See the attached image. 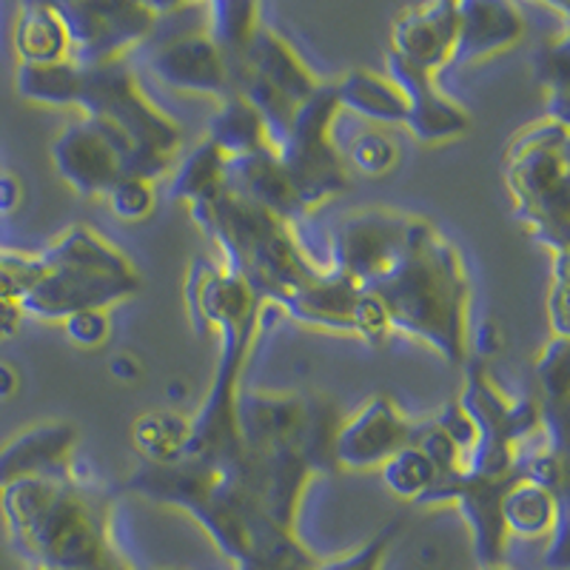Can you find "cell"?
Wrapping results in <instances>:
<instances>
[{
	"mask_svg": "<svg viewBox=\"0 0 570 570\" xmlns=\"http://www.w3.org/2000/svg\"><path fill=\"white\" fill-rule=\"evenodd\" d=\"M356 297H360V285L354 279L334 272V268H325L317 279L299 288L279 308V314L303 325H312V328L351 334V312H354Z\"/></svg>",
	"mask_w": 570,
	"mask_h": 570,
	"instance_id": "cell-25",
	"label": "cell"
},
{
	"mask_svg": "<svg viewBox=\"0 0 570 570\" xmlns=\"http://www.w3.org/2000/svg\"><path fill=\"white\" fill-rule=\"evenodd\" d=\"M151 71L157 80L177 91H191V95H208L223 98L234 95L232 80H228V66L223 60L220 49L214 46L206 29L183 32L151 55Z\"/></svg>",
	"mask_w": 570,
	"mask_h": 570,
	"instance_id": "cell-18",
	"label": "cell"
},
{
	"mask_svg": "<svg viewBox=\"0 0 570 570\" xmlns=\"http://www.w3.org/2000/svg\"><path fill=\"white\" fill-rule=\"evenodd\" d=\"M266 312L268 305H263L257 317L234 325V328H223L217 334L220 337V354H217V365H214L212 389H208L206 402L200 405L195 420H188V440L183 460L203 462V465H212L217 471L234 468L243 460V440L240 428H237L240 376L254 348V340L263 331Z\"/></svg>",
	"mask_w": 570,
	"mask_h": 570,
	"instance_id": "cell-8",
	"label": "cell"
},
{
	"mask_svg": "<svg viewBox=\"0 0 570 570\" xmlns=\"http://www.w3.org/2000/svg\"><path fill=\"white\" fill-rule=\"evenodd\" d=\"M434 465H431L414 445H405L402 451H396V454L383 465L385 488H389L396 499H405V502H414V505L420 502L422 493L434 485Z\"/></svg>",
	"mask_w": 570,
	"mask_h": 570,
	"instance_id": "cell-36",
	"label": "cell"
},
{
	"mask_svg": "<svg viewBox=\"0 0 570 570\" xmlns=\"http://www.w3.org/2000/svg\"><path fill=\"white\" fill-rule=\"evenodd\" d=\"M389 80L405 98V129L425 146L454 140L471 129V117L456 100L442 95L436 86V75L400 60L396 55H385Z\"/></svg>",
	"mask_w": 570,
	"mask_h": 570,
	"instance_id": "cell-15",
	"label": "cell"
},
{
	"mask_svg": "<svg viewBox=\"0 0 570 570\" xmlns=\"http://www.w3.org/2000/svg\"><path fill=\"white\" fill-rule=\"evenodd\" d=\"M351 334H356L360 340L374 345V348L389 343V334H391L389 314H385L383 303H380L374 294L363 292V288H360V297H356L354 312H351Z\"/></svg>",
	"mask_w": 570,
	"mask_h": 570,
	"instance_id": "cell-43",
	"label": "cell"
},
{
	"mask_svg": "<svg viewBox=\"0 0 570 570\" xmlns=\"http://www.w3.org/2000/svg\"><path fill=\"white\" fill-rule=\"evenodd\" d=\"M38 254L12 252L0 248V299H20L29 292V285L40 277Z\"/></svg>",
	"mask_w": 570,
	"mask_h": 570,
	"instance_id": "cell-42",
	"label": "cell"
},
{
	"mask_svg": "<svg viewBox=\"0 0 570 570\" xmlns=\"http://www.w3.org/2000/svg\"><path fill=\"white\" fill-rule=\"evenodd\" d=\"M396 160H400V149H396V142L389 135H383V131H363L351 142L345 166H351V169H356L365 177H383L394 169Z\"/></svg>",
	"mask_w": 570,
	"mask_h": 570,
	"instance_id": "cell-37",
	"label": "cell"
},
{
	"mask_svg": "<svg viewBox=\"0 0 570 570\" xmlns=\"http://www.w3.org/2000/svg\"><path fill=\"white\" fill-rule=\"evenodd\" d=\"M303 422L305 396L240 391L237 428H240V440L246 451L259 454V451H274V448H299Z\"/></svg>",
	"mask_w": 570,
	"mask_h": 570,
	"instance_id": "cell-22",
	"label": "cell"
},
{
	"mask_svg": "<svg viewBox=\"0 0 570 570\" xmlns=\"http://www.w3.org/2000/svg\"><path fill=\"white\" fill-rule=\"evenodd\" d=\"M69 38V60L80 69L124 60L157 27L155 3L137 0H69L52 3Z\"/></svg>",
	"mask_w": 570,
	"mask_h": 570,
	"instance_id": "cell-10",
	"label": "cell"
},
{
	"mask_svg": "<svg viewBox=\"0 0 570 570\" xmlns=\"http://www.w3.org/2000/svg\"><path fill=\"white\" fill-rule=\"evenodd\" d=\"M402 522L391 519L389 525H383L365 544H360L356 551L345 553L337 559H325V562L314 564V570H380L385 557H389L391 544H394L396 533H400Z\"/></svg>",
	"mask_w": 570,
	"mask_h": 570,
	"instance_id": "cell-40",
	"label": "cell"
},
{
	"mask_svg": "<svg viewBox=\"0 0 570 570\" xmlns=\"http://www.w3.org/2000/svg\"><path fill=\"white\" fill-rule=\"evenodd\" d=\"M340 111H354V115L374 120L383 126L405 124V98L402 91L383 75L354 69L343 80L334 83Z\"/></svg>",
	"mask_w": 570,
	"mask_h": 570,
	"instance_id": "cell-28",
	"label": "cell"
},
{
	"mask_svg": "<svg viewBox=\"0 0 570 570\" xmlns=\"http://www.w3.org/2000/svg\"><path fill=\"white\" fill-rule=\"evenodd\" d=\"M203 140L212 142L214 149H220L226 160L257 151L259 146H268L263 120L240 95H228V98L220 100L214 117L208 120Z\"/></svg>",
	"mask_w": 570,
	"mask_h": 570,
	"instance_id": "cell-30",
	"label": "cell"
},
{
	"mask_svg": "<svg viewBox=\"0 0 570 570\" xmlns=\"http://www.w3.org/2000/svg\"><path fill=\"white\" fill-rule=\"evenodd\" d=\"M363 292L383 303L391 331H402L434 348L451 368L468 363L471 283L460 248L448 243L436 226L416 217L394 266L365 285Z\"/></svg>",
	"mask_w": 570,
	"mask_h": 570,
	"instance_id": "cell-3",
	"label": "cell"
},
{
	"mask_svg": "<svg viewBox=\"0 0 570 570\" xmlns=\"http://www.w3.org/2000/svg\"><path fill=\"white\" fill-rule=\"evenodd\" d=\"M78 111L126 142L135 157V177L155 183L175 166L183 146L180 126L163 115L137 86L124 60L83 69Z\"/></svg>",
	"mask_w": 570,
	"mask_h": 570,
	"instance_id": "cell-6",
	"label": "cell"
},
{
	"mask_svg": "<svg viewBox=\"0 0 570 570\" xmlns=\"http://www.w3.org/2000/svg\"><path fill=\"white\" fill-rule=\"evenodd\" d=\"M337 115L340 104L334 83H320L312 98L297 106L288 137L277 149L299 208L323 206L351 188L343 151L331 137V126Z\"/></svg>",
	"mask_w": 570,
	"mask_h": 570,
	"instance_id": "cell-9",
	"label": "cell"
},
{
	"mask_svg": "<svg viewBox=\"0 0 570 570\" xmlns=\"http://www.w3.org/2000/svg\"><path fill=\"white\" fill-rule=\"evenodd\" d=\"M226 188V157L208 140H200L183 157L180 169L171 177V200L197 206L217 197Z\"/></svg>",
	"mask_w": 570,
	"mask_h": 570,
	"instance_id": "cell-32",
	"label": "cell"
},
{
	"mask_svg": "<svg viewBox=\"0 0 570 570\" xmlns=\"http://www.w3.org/2000/svg\"><path fill=\"white\" fill-rule=\"evenodd\" d=\"M66 337L78 348H100L104 343H109L111 323L106 312H80L71 314L69 320H63Z\"/></svg>",
	"mask_w": 570,
	"mask_h": 570,
	"instance_id": "cell-45",
	"label": "cell"
},
{
	"mask_svg": "<svg viewBox=\"0 0 570 570\" xmlns=\"http://www.w3.org/2000/svg\"><path fill=\"white\" fill-rule=\"evenodd\" d=\"M206 35L220 49L228 71L237 69L248 52V43L257 35L259 7L248 0H220V3H208L206 7Z\"/></svg>",
	"mask_w": 570,
	"mask_h": 570,
	"instance_id": "cell-31",
	"label": "cell"
},
{
	"mask_svg": "<svg viewBox=\"0 0 570 570\" xmlns=\"http://www.w3.org/2000/svg\"><path fill=\"white\" fill-rule=\"evenodd\" d=\"M343 425L337 402L325 394L305 396V422H303V460L308 462L312 473H340L337 460H334V442Z\"/></svg>",
	"mask_w": 570,
	"mask_h": 570,
	"instance_id": "cell-34",
	"label": "cell"
},
{
	"mask_svg": "<svg viewBox=\"0 0 570 570\" xmlns=\"http://www.w3.org/2000/svg\"><path fill=\"white\" fill-rule=\"evenodd\" d=\"M414 422L402 414L389 394H376L343 420L334 442V460L340 471H374L383 468L396 451L411 442Z\"/></svg>",
	"mask_w": 570,
	"mask_h": 570,
	"instance_id": "cell-14",
	"label": "cell"
},
{
	"mask_svg": "<svg viewBox=\"0 0 570 570\" xmlns=\"http://www.w3.org/2000/svg\"><path fill=\"white\" fill-rule=\"evenodd\" d=\"M246 69H252L257 78L266 80L268 86H274L277 91H283L285 98L292 104H303L314 95V89L320 86V80L314 78L312 69L299 60V55L294 52V46L285 38H279L274 29L259 27L257 35L248 43V52L243 58ZM237 66V69H240ZM234 71V69H232ZM228 71V75H232Z\"/></svg>",
	"mask_w": 570,
	"mask_h": 570,
	"instance_id": "cell-24",
	"label": "cell"
},
{
	"mask_svg": "<svg viewBox=\"0 0 570 570\" xmlns=\"http://www.w3.org/2000/svg\"><path fill=\"white\" fill-rule=\"evenodd\" d=\"M188 440V420L175 411H146L131 425V442H135L140 462L149 465H171L183 460Z\"/></svg>",
	"mask_w": 570,
	"mask_h": 570,
	"instance_id": "cell-33",
	"label": "cell"
},
{
	"mask_svg": "<svg viewBox=\"0 0 570 570\" xmlns=\"http://www.w3.org/2000/svg\"><path fill=\"white\" fill-rule=\"evenodd\" d=\"M78 425L66 420L38 422L0 448V488L38 476H60L75 462Z\"/></svg>",
	"mask_w": 570,
	"mask_h": 570,
	"instance_id": "cell-21",
	"label": "cell"
},
{
	"mask_svg": "<svg viewBox=\"0 0 570 570\" xmlns=\"http://www.w3.org/2000/svg\"><path fill=\"white\" fill-rule=\"evenodd\" d=\"M548 320L553 337L570 340V308H568V254H553V277L548 288Z\"/></svg>",
	"mask_w": 570,
	"mask_h": 570,
	"instance_id": "cell-44",
	"label": "cell"
},
{
	"mask_svg": "<svg viewBox=\"0 0 570 570\" xmlns=\"http://www.w3.org/2000/svg\"><path fill=\"white\" fill-rule=\"evenodd\" d=\"M52 163L60 180L80 197H106L126 177L111 140L89 117H80L55 137Z\"/></svg>",
	"mask_w": 570,
	"mask_h": 570,
	"instance_id": "cell-16",
	"label": "cell"
},
{
	"mask_svg": "<svg viewBox=\"0 0 570 570\" xmlns=\"http://www.w3.org/2000/svg\"><path fill=\"white\" fill-rule=\"evenodd\" d=\"M473 340H476V351H473L471 356H476V360H482V363H485L488 356L497 354V351L502 348V334H499L497 323H491V320L480 323V328H476Z\"/></svg>",
	"mask_w": 570,
	"mask_h": 570,
	"instance_id": "cell-47",
	"label": "cell"
},
{
	"mask_svg": "<svg viewBox=\"0 0 570 570\" xmlns=\"http://www.w3.org/2000/svg\"><path fill=\"white\" fill-rule=\"evenodd\" d=\"M317 562H320V559H317ZM317 562H314V564H317ZM314 564H308V568H285V570H314Z\"/></svg>",
	"mask_w": 570,
	"mask_h": 570,
	"instance_id": "cell-53",
	"label": "cell"
},
{
	"mask_svg": "<svg viewBox=\"0 0 570 570\" xmlns=\"http://www.w3.org/2000/svg\"><path fill=\"white\" fill-rule=\"evenodd\" d=\"M14 91L35 106L78 109L83 91V69L71 60L46 66H20L14 71Z\"/></svg>",
	"mask_w": 570,
	"mask_h": 570,
	"instance_id": "cell-29",
	"label": "cell"
},
{
	"mask_svg": "<svg viewBox=\"0 0 570 570\" xmlns=\"http://www.w3.org/2000/svg\"><path fill=\"white\" fill-rule=\"evenodd\" d=\"M169 396H171V400H183V396H186V385H183V383H171L169 385Z\"/></svg>",
	"mask_w": 570,
	"mask_h": 570,
	"instance_id": "cell-52",
	"label": "cell"
},
{
	"mask_svg": "<svg viewBox=\"0 0 570 570\" xmlns=\"http://www.w3.org/2000/svg\"><path fill=\"white\" fill-rule=\"evenodd\" d=\"M559 519H568V497H553L522 476L502 497V522L513 537H551Z\"/></svg>",
	"mask_w": 570,
	"mask_h": 570,
	"instance_id": "cell-26",
	"label": "cell"
},
{
	"mask_svg": "<svg viewBox=\"0 0 570 570\" xmlns=\"http://www.w3.org/2000/svg\"><path fill=\"white\" fill-rule=\"evenodd\" d=\"M109 371L120 383H135L137 376H140V360L131 354H115L109 360Z\"/></svg>",
	"mask_w": 570,
	"mask_h": 570,
	"instance_id": "cell-50",
	"label": "cell"
},
{
	"mask_svg": "<svg viewBox=\"0 0 570 570\" xmlns=\"http://www.w3.org/2000/svg\"><path fill=\"white\" fill-rule=\"evenodd\" d=\"M505 183L519 223L551 254H568L570 129L542 117L513 135L505 149Z\"/></svg>",
	"mask_w": 570,
	"mask_h": 570,
	"instance_id": "cell-5",
	"label": "cell"
},
{
	"mask_svg": "<svg viewBox=\"0 0 570 570\" xmlns=\"http://www.w3.org/2000/svg\"><path fill=\"white\" fill-rule=\"evenodd\" d=\"M226 188L285 223L292 220L297 212H303L292 180L283 169V160L272 146H259L257 151H248L243 157H228Z\"/></svg>",
	"mask_w": 570,
	"mask_h": 570,
	"instance_id": "cell-23",
	"label": "cell"
},
{
	"mask_svg": "<svg viewBox=\"0 0 570 570\" xmlns=\"http://www.w3.org/2000/svg\"><path fill=\"white\" fill-rule=\"evenodd\" d=\"M40 259V257H38ZM40 277L18 299L27 317L63 323L71 314L106 312L140 292L137 272H98L80 266H49L40 259Z\"/></svg>",
	"mask_w": 570,
	"mask_h": 570,
	"instance_id": "cell-11",
	"label": "cell"
},
{
	"mask_svg": "<svg viewBox=\"0 0 570 570\" xmlns=\"http://www.w3.org/2000/svg\"><path fill=\"white\" fill-rule=\"evenodd\" d=\"M537 78L548 91V115L559 124H568L570 111V35L562 32L557 40L542 43L537 52Z\"/></svg>",
	"mask_w": 570,
	"mask_h": 570,
	"instance_id": "cell-35",
	"label": "cell"
},
{
	"mask_svg": "<svg viewBox=\"0 0 570 570\" xmlns=\"http://www.w3.org/2000/svg\"><path fill=\"white\" fill-rule=\"evenodd\" d=\"M519 473L522 480L533 482V485L551 491L553 497H568V465H564V454H557L551 448L537 451L531 456H519Z\"/></svg>",
	"mask_w": 570,
	"mask_h": 570,
	"instance_id": "cell-41",
	"label": "cell"
},
{
	"mask_svg": "<svg viewBox=\"0 0 570 570\" xmlns=\"http://www.w3.org/2000/svg\"><path fill=\"white\" fill-rule=\"evenodd\" d=\"M111 570H131V568H129V564L124 562V564H117V568H111Z\"/></svg>",
	"mask_w": 570,
	"mask_h": 570,
	"instance_id": "cell-55",
	"label": "cell"
},
{
	"mask_svg": "<svg viewBox=\"0 0 570 570\" xmlns=\"http://www.w3.org/2000/svg\"><path fill=\"white\" fill-rule=\"evenodd\" d=\"M9 542L29 570H111L124 564L109 539V499L71 468L0 488Z\"/></svg>",
	"mask_w": 570,
	"mask_h": 570,
	"instance_id": "cell-2",
	"label": "cell"
},
{
	"mask_svg": "<svg viewBox=\"0 0 570 570\" xmlns=\"http://www.w3.org/2000/svg\"><path fill=\"white\" fill-rule=\"evenodd\" d=\"M23 308H20L18 299H0V343H7L18 334L20 323H23Z\"/></svg>",
	"mask_w": 570,
	"mask_h": 570,
	"instance_id": "cell-49",
	"label": "cell"
},
{
	"mask_svg": "<svg viewBox=\"0 0 570 570\" xmlns=\"http://www.w3.org/2000/svg\"><path fill=\"white\" fill-rule=\"evenodd\" d=\"M462 374L465 385L456 402L476 428V442L462 460V468L473 476H508L519 468V442L542 431V405L533 396L508 400L476 356H468Z\"/></svg>",
	"mask_w": 570,
	"mask_h": 570,
	"instance_id": "cell-7",
	"label": "cell"
},
{
	"mask_svg": "<svg viewBox=\"0 0 570 570\" xmlns=\"http://www.w3.org/2000/svg\"><path fill=\"white\" fill-rule=\"evenodd\" d=\"M188 214L217 243L226 257V272L237 274L259 303L274 305L277 312L325 272L303 252L288 223L228 188L212 200L188 206Z\"/></svg>",
	"mask_w": 570,
	"mask_h": 570,
	"instance_id": "cell-4",
	"label": "cell"
},
{
	"mask_svg": "<svg viewBox=\"0 0 570 570\" xmlns=\"http://www.w3.org/2000/svg\"><path fill=\"white\" fill-rule=\"evenodd\" d=\"M23 203V186L14 175H7V171H0V217H7V214H14Z\"/></svg>",
	"mask_w": 570,
	"mask_h": 570,
	"instance_id": "cell-48",
	"label": "cell"
},
{
	"mask_svg": "<svg viewBox=\"0 0 570 570\" xmlns=\"http://www.w3.org/2000/svg\"><path fill=\"white\" fill-rule=\"evenodd\" d=\"M155 186L140 177H124L106 191V206L124 223H142L155 212Z\"/></svg>",
	"mask_w": 570,
	"mask_h": 570,
	"instance_id": "cell-38",
	"label": "cell"
},
{
	"mask_svg": "<svg viewBox=\"0 0 570 570\" xmlns=\"http://www.w3.org/2000/svg\"><path fill=\"white\" fill-rule=\"evenodd\" d=\"M14 55L20 66L69 60V38L52 3H23L14 20Z\"/></svg>",
	"mask_w": 570,
	"mask_h": 570,
	"instance_id": "cell-27",
	"label": "cell"
},
{
	"mask_svg": "<svg viewBox=\"0 0 570 570\" xmlns=\"http://www.w3.org/2000/svg\"><path fill=\"white\" fill-rule=\"evenodd\" d=\"M18 385H20L18 371H14L9 363H0V402L18 394Z\"/></svg>",
	"mask_w": 570,
	"mask_h": 570,
	"instance_id": "cell-51",
	"label": "cell"
},
{
	"mask_svg": "<svg viewBox=\"0 0 570 570\" xmlns=\"http://www.w3.org/2000/svg\"><path fill=\"white\" fill-rule=\"evenodd\" d=\"M414 220L416 217L389 208L351 214L340 223L331 240V268L365 288L394 266L409 243Z\"/></svg>",
	"mask_w": 570,
	"mask_h": 570,
	"instance_id": "cell-13",
	"label": "cell"
},
{
	"mask_svg": "<svg viewBox=\"0 0 570 570\" xmlns=\"http://www.w3.org/2000/svg\"><path fill=\"white\" fill-rule=\"evenodd\" d=\"M434 422L442 428V431H445L448 440L454 442L456 451H460L462 460H465L468 451H471L473 442H476V428H473L471 416L462 411L460 402L456 400L445 402V405L440 409V414L434 416Z\"/></svg>",
	"mask_w": 570,
	"mask_h": 570,
	"instance_id": "cell-46",
	"label": "cell"
},
{
	"mask_svg": "<svg viewBox=\"0 0 570 570\" xmlns=\"http://www.w3.org/2000/svg\"><path fill=\"white\" fill-rule=\"evenodd\" d=\"M422 456H425L431 465H434L436 476H448L462 468V454L456 451V445L445 436L440 425L434 420H422L414 422L411 428V442Z\"/></svg>",
	"mask_w": 570,
	"mask_h": 570,
	"instance_id": "cell-39",
	"label": "cell"
},
{
	"mask_svg": "<svg viewBox=\"0 0 570 570\" xmlns=\"http://www.w3.org/2000/svg\"><path fill=\"white\" fill-rule=\"evenodd\" d=\"M522 473L519 468L508 476H473L465 468L448 473V476H436L434 485L428 488L420 497L416 505H445L454 502L460 508L462 519H465L468 531H471L473 559L482 568H497L505 557L508 531L502 522V497L508 488L519 480Z\"/></svg>",
	"mask_w": 570,
	"mask_h": 570,
	"instance_id": "cell-12",
	"label": "cell"
},
{
	"mask_svg": "<svg viewBox=\"0 0 570 570\" xmlns=\"http://www.w3.org/2000/svg\"><path fill=\"white\" fill-rule=\"evenodd\" d=\"M124 488L157 505L186 511L237 570L308 568L317 562L294 528L266 517L234 471H217L195 460L171 465L137 462Z\"/></svg>",
	"mask_w": 570,
	"mask_h": 570,
	"instance_id": "cell-1",
	"label": "cell"
},
{
	"mask_svg": "<svg viewBox=\"0 0 570 570\" xmlns=\"http://www.w3.org/2000/svg\"><path fill=\"white\" fill-rule=\"evenodd\" d=\"M456 14H460V29L445 69L480 63L493 55L508 52L525 38V18L517 3L508 0H462L456 3Z\"/></svg>",
	"mask_w": 570,
	"mask_h": 570,
	"instance_id": "cell-19",
	"label": "cell"
},
{
	"mask_svg": "<svg viewBox=\"0 0 570 570\" xmlns=\"http://www.w3.org/2000/svg\"><path fill=\"white\" fill-rule=\"evenodd\" d=\"M482 570H511V568H505V564H497V568H482Z\"/></svg>",
	"mask_w": 570,
	"mask_h": 570,
	"instance_id": "cell-54",
	"label": "cell"
},
{
	"mask_svg": "<svg viewBox=\"0 0 570 570\" xmlns=\"http://www.w3.org/2000/svg\"><path fill=\"white\" fill-rule=\"evenodd\" d=\"M460 14L454 0H436L425 7L402 9L391 27V55L436 75L454 52Z\"/></svg>",
	"mask_w": 570,
	"mask_h": 570,
	"instance_id": "cell-20",
	"label": "cell"
},
{
	"mask_svg": "<svg viewBox=\"0 0 570 570\" xmlns=\"http://www.w3.org/2000/svg\"><path fill=\"white\" fill-rule=\"evenodd\" d=\"M186 305L200 337L257 317L263 303L237 274L217 268L208 257H197L186 277Z\"/></svg>",
	"mask_w": 570,
	"mask_h": 570,
	"instance_id": "cell-17",
	"label": "cell"
}]
</instances>
